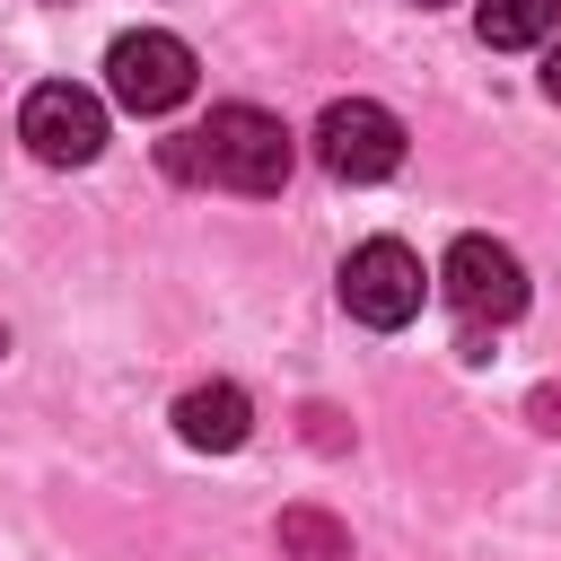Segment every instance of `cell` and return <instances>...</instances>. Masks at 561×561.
<instances>
[{
	"mask_svg": "<svg viewBox=\"0 0 561 561\" xmlns=\"http://www.w3.org/2000/svg\"><path fill=\"white\" fill-rule=\"evenodd\" d=\"M193 167L210 184H228V193H280L289 184V131L263 105H219L193 131Z\"/></svg>",
	"mask_w": 561,
	"mask_h": 561,
	"instance_id": "6da1fadb",
	"label": "cell"
},
{
	"mask_svg": "<svg viewBox=\"0 0 561 561\" xmlns=\"http://www.w3.org/2000/svg\"><path fill=\"white\" fill-rule=\"evenodd\" d=\"M105 88H114V105H131V114H175V105L193 96V44L167 35V26H131V35H114V53H105Z\"/></svg>",
	"mask_w": 561,
	"mask_h": 561,
	"instance_id": "7a4b0ae2",
	"label": "cell"
},
{
	"mask_svg": "<svg viewBox=\"0 0 561 561\" xmlns=\"http://www.w3.org/2000/svg\"><path fill=\"white\" fill-rule=\"evenodd\" d=\"M421 298H430V272H421V254H412L403 237H368V245H351V263H342V307H351L359 324L394 333V324L421 316Z\"/></svg>",
	"mask_w": 561,
	"mask_h": 561,
	"instance_id": "3957f363",
	"label": "cell"
},
{
	"mask_svg": "<svg viewBox=\"0 0 561 561\" xmlns=\"http://www.w3.org/2000/svg\"><path fill=\"white\" fill-rule=\"evenodd\" d=\"M316 158H324V175H342V184H386V175L403 167V123H394L386 105H368V96H342V105H324V123H316Z\"/></svg>",
	"mask_w": 561,
	"mask_h": 561,
	"instance_id": "277c9868",
	"label": "cell"
},
{
	"mask_svg": "<svg viewBox=\"0 0 561 561\" xmlns=\"http://www.w3.org/2000/svg\"><path fill=\"white\" fill-rule=\"evenodd\" d=\"M438 289L465 324H508L526 307V263L500 245V237H456L447 263H438Z\"/></svg>",
	"mask_w": 561,
	"mask_h": 561,
	"instance_id": "5b68a950",
	"label": "cell"
},
{
	"mask_svg": "<svg viewBox=\"0 0 561 561\" xmlns=\"http://www.w3.org/2000/svg\"><path fill=\"white\" fill-rule=\"evenodd\" d=\"M18 140H26L44 167H88V158L105 149V105H96L88 88H70V79H44V88H26V105H18Z\"/></svg>",
	"mask_w": 561,
	"mask_h": 561,
	"instance_id": "8992f818",
	"label": "cell"
},
{
	"mask_svg": "<svg viewBox=\"0 0 561 561\" xmlns=\"http://www.w3.org/2000/svg\"><path fill=\"white\" fill-rule=\"evenodd\" d=\"M245 430H254V403H245V386L210 377V386H184V394H175V438H184V447H210V456H228V447H245Z\"/></svg>",
	"mask_w": 561,
	"mask_h": 561,
	"instance_id": "52a82bcc",
	"label": "cell"
},
{
	"mask_svg": "<svg viewBox=\"0 0 561 561\" xmlns=\"http://www.w3.org/2000/svg\"><path fill=\"white\" fill-rule=\"evenodd\" d=\"M552 18H561V0H482V9H473V26H482L491 53H526V44H543Z\"/></svg>",
	"mask_w": 561,
	"mask_h": 561,
	"instance_id": "ba28073f",
	"label": "cell"
},
{
	"mask_svg": "<svg viewBox=\"0 0 561 561\" xmlns=\"http://www.w3.org/2000/svg\"><path fill=\"white\" fill-rule=\"evenodd\" d=\"M280 552H298V561H351V535L324 508H280Z\"/></svg>",
	"mask_w": 561,
	"mask_h": 561,
	"instance_id": "9c48e42d",
	"label": "cell"
},
{
	"mask_svg": "<svg viewBox=\"0 0 561 561\" xmlns=\"http://www.w3.org/2000/svg\"><path fill=\"white\" fill-rule=\"evenodd\" d=\"M543 96H552V105H561V44H552V53H543Z\"/></svg>",
	"mask_w": 561,
	"mask_h": 561,
	"instance_id": "30bf717a",
	"label": "cell"
},
{
	"mask_svg": "<svg viewBox=\"0 0 561 561\" xmlns=\"http://www.w3.org/2000/svg\"><path fill=\"white\" fill-rule=\"evenodd\" d=\"M421 9H438V0H421Z\"/></svg>",
	"mask_w": 561,
	"mask_h": 561,
	"instance_id": "8fae6325",
	"label": "cell"
},
{
	"mask_svg": "<svg viewBox=\"0 0 561 561\" xmlns=\"http://www.w3.org/2000/svg\"><path fill=\"white\" fill-rule=\"evenodd\" d=\"M0 351H9V342H0Z\"/></svg>",
	"mask_w": 561,
	"mask_h": 561,
	"instance_id": "7c38bea8",
	"label": "cell"
}]
</instances>
